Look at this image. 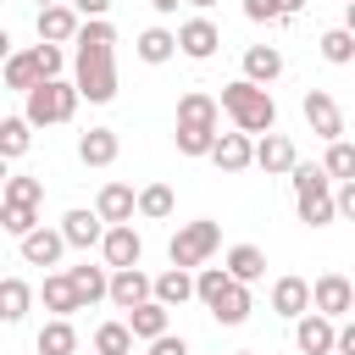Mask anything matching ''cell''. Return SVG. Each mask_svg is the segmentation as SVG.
<instances>
[{"instance_id":"30bf717a","label":"cell","mask_w":355,"mask_h":355,"mask_svg":"<svg viewBox=\"0 0 355 355\" xmlns=\"http://www.w3.org/2000/svg\"><path fill=\"white\" fill-rule=\"evenodd\" d=\"M172 39H178V55H189V61H211L216 44H222V28H216L211 17H189Z\"/></svg>"},{"instance_id":"f35d334b","label":"cell","mask_w":355,"mask_h":355,"mask_svg":"<svg viewBox=\"0 0 355 355\" xmlns=\"http://www.w3.org/2000/svg\"><path fill=\"white\" fill-rule=\"evenodd\" d=\"M322 55H327L333 67H349V61H355V33H349V28H327V33H322Z\"/></svg>"},{"instance_id":"9c48e42d","label":"cell","mask_w":355,"mask_h":355,"mask_svg":"<svg viewBox=\"0 0 355 355\" xmlns=\"http://www.w3.org/2000/svg\"><path fill=\"white\" fill-rule=\"evenodd\" d=\"M100 255H105V272L139 266V261H144V239L133 233V222H111V227L100 233Z\"/></svg>"},{"instance_id":"7402d4cb","label":"cell","mask_w":355,"mask_h":355,"mask_svg":"<svg viewBox=\"0 0 355 355\" xmlns=\"http://www.w3.org/2000/svg\"><path fill=\"white\" fill-rule=\"evenodd\" d=\"M244 78L261 83V89H266L272 78H283V50H277V44H250V50H244Z\"/></svg>"},{"instance_id":"5b68a950","label":"cell","mask_w":355,"mask_h":355,"mask_svg":"<svg viewBox=\"0 0 355 355\" xmlns=\"http://www.w3.org/2000/svg\"><path fill=\"white\" fill-rule=\"evenodd\" d=\"M0 67H6V89L28 94L33 83H44V78H61L67 55H61V44H28V50H11Z\"/></svg>"},{"instance_id":"6da1fadb","label":"cell","mask_w":355,"mask_h":355,"mask_svg":"<svg viewBox=\"0 0 355 355\" xmlns=\"http://www.w3.org/2000/svg\"><path fill=\"white\" fill-rule=\"evenodd\" d=\"M72 89L89 105H111L116 100V28L105 17H83L72 33Z\"/></svg>"},{"instance_id":"52a82bcc","label":"cell","mask_w":355,"mask_h":355,"mask_svg":"<svg viewBox=\"0 0 355 355\" xmlns=\"http://www.w3.org/2000/svg\"><path fill=\"white\" fill-rule=\"evenodd\" d=\"M311 311H322L327 322H344V316L355 311V288H349V277H344V272H322V277L311 283Z\"/></svg>"},{"instance_id":"2e32d148","label":"cell","mask_w":355,"mask_h":355,"mask_svg":"<svg viewBox=\"0 0 355 355\" xmlns=\"http://www.w3.org/2000/svg\"><path fill=\"white\" fill-rule=\"evenodd\" d=\"M150 300H155V305H166V311L189 305V300H194V272H183V266H166L161 277H150Z\"/></svg>"},{"instance_id":"7bdbcfd3","label":"cell","mask_w":355,"mask_h":355,"mask_svg":"<svg viewBox=\"0 0 355 355\" xmlns=\"http://www.w3.org/2000/svg\"><path fill=\"white\" fill-rule=\"evenodd\" d=\"M67 6H72L78 17H105V11H111V0H67Z\"/></svg>"},{"instance_id":"ba28073f","label":"cell","mask_w":355,"mask_h":355,"mask_svg":"<svg viewBox=\"0 0 355 355\" xmlns=\"http://www.w3.org/2000/svg\"><path fill=\"white\" fill-rule=\"evenodd\" d=\"M294 161H300V155H294V139H288V133H277V128H272V133L250 139V166H261L266 178H283Z\"/></svg>"},{"instance_id":"7c38bea8","label":"cell","mask_w":355,"mask_h":355,"mask_svg":"<svg viewBox=\"0 0 355 355\" xmlns=\"http://www.w3.org/2000/svg\"><path fill=\"white\" fill-rule=\"evenodd\" d=\"M105 300L116 311H133L139 300H150V277L139 266H116V272H105Z\"/></svg>"},{"instance_id":"d4e9b609","label":"cell","mask_w":355,"mask_h":355,"mask_svg":"<svg viewBox=\"0 0 355 355\" xmlns=\"http://www.w3.org/2000/svg\"><path fill=\"white\" fill-rule=\"evenodd\" d=\"M178 128H211V133H216V100H211L205 89H189V94L178 100Z\"/></svg>"},{"instance_id":"4fadbf2b","label":"cell","mask_w":355,"mask_h":355,"mask_svg":"<svg viewBox=\"0 0 355 355\" xmlns=\"http://www.w3.org/2000/svg\"><path fill=\"white\" fill-rule=\"evenodd\" d=\"M333 327H338V322H327L322 311H300V316H294V344H300V355H333Z\"/></svg>"},{"instance_id":"cb8c5ba5","label":"cell","mask_w":355,"mask_h":355,"mask_svg":"<svg viewBox=\"0 0 355 355\" xmlns=\"http://www.w3.org/2000/svg\"><path fill=\"white\" fill-rule=\"evenodd\" d=\"M205 311H211L222 327H239V322L250 316V283H227V288H222V294H216Z\"/></svg>"},{"instance_id":"3957f363","label":"cell","mask_w":355,"mask_h":355,"mask_svg":"<svg viewBox=\"0 0 355 355\" xmlns=\"http://www.w3.org/2000/svg\"><path fill=\"white\" fill-rule=\"evenodd\" d=\"M288 183H294V211L305 227H327L333 222V178L311 161H294L288 166Z\"/></svg>"},{"instance_id":"603a6c76","label":"cell","mask_w":355,"mask_h":355,"mask_svg":"<svg viewBox=\"0 0 355 355\" xmlns=\"http://www.w3.org/2000/svg\"><path fill=\"white\" fill-rule=\"evenodd\" d=\"M272 311L288 316V322H294L300 311H311V283H305V277H277V283H272Z\"/></svg>"},{"instance_id":"8d00e7d4","label":"cell","mask_w":355,"mask_h":355,"mask_svg":"<svg viewBox=\"0 0 355 355\" xmlns=\"http://www.w3.org/2000/svg\"><path fill=\"white\" fill-rule=\"evenodd\" d=\"M0 200L39 205V200H44V183H39V178H22V172H6V183H0Z\"/></svg>"},{"instance_id":"7dc6e473","label":"cell","mask_w":355,"mask_h":355,"mask_svg":"<svg viewBox=\"0 0 355 355\" xmlns=\"http://www.w3.org/2000/svg\"><path fill=\"white\" fill-rule=\"evenodd\" d=\"M6 166H11V161H0V183H6Z\"/></svg>"},{"instance_id":"f546056e","label":"cell","mask_w":355,"mask_h":355,"mask_svg":"<svg viewBox=\"0 0 355 355\" xmlns=\"http://www.w3.org/2000/svg\"><path fill=\"white\" fill-rule=\"evenodd\" d=\"M39 300H44V311H50V316H72V311H78L67 272H44V283H39Z\"/></svg>"},{"instance_id":"b9f144b4","label":"cell","mask_w":355,"mask_h":355,"mask_svg":"<svg viewBox=\"0 0 355 355\" xmlns=\"http://www.w3.org/2000/svg\"><path fill=\"white\" fill-rule=\"evenodd\" d=\"M333 216H355V178H344L333 189Z\"/></svg>"},{"instance_id":"8992f818","label":"cell","mask_w":355,"mask_h":355,"mask_svg":"<svg viewBox=\"0 0 355 355\" xmlns=\"http://www.w3.org/2000/svg\"><path fill=\"white\" fill-rule=\"evenodd\" d=\"M216 244H222V227H216L211 216H200V222H183V227L172 233V244H166V255H172V266H183V272H194V266H205V261L216 255Z\"/></svg>"},{"instance_id":"bcb514c9","label":"cell","mask_w":355,"mask_h":355,"mask_svg":"<svg viewBox=\"0 0 355 355\" xmlns=\"http://www.w3.org/2000/svg\"><path fill=\"white\" fill-rule=\"evenodd\" d=\"M183 6H200V11H205V6H216V0H183Z\"/></svg>"},{"instance_id":"60d3db41","label":"cell","mask_w":355,"mask_h":355,"mask_svg":"<svg viewBox=\"0 0 355 355\" xmlns=\"http://www.w3.org/2000/svg\"><path fill=\"white\" fill-rule=\"evenodd\" d=\"M150 355H194V349H189V338H178V333H155V338H150Z\"/></svg>"},{"instance_id":"e575fe53","label":"cell","mask_w":355,"mask_h":355,"mask_svg":"<svg viewBox=\"0 0 355 355\" xmlns=\"http://www.w3.org/2000/svg\"><path fill=\"white\" fill-rule=\"evenodd\" d=\"M28 227H39V205H17V200H0V233L22 239Z\"/></svg>"},{"instance_id":"c3c4849f","label":"cell","mask_w":355,"mask_h":355,"mask_svg":"<svg viewBox=\"0 0 355 355\" xmlns=\"http://www.w3.org/2000/svg\"><path fill=\"white\" fill-rule=\"evenodd\" d=\"M33 6H55V0H33Z\"/></svg>"},{"instance_id":"277c9868","label":"cell","mask_w":355,"mask_h":355,"mask_svg":"<svg viewBox=\"0 0 355 355\" xmlns=\"http://www.w3.org/2000/svg\"><path fill=\"white\" fill-rule=\"evenodd\" d=\"M72 111H78V89H72L67 78H44V83H33V89L22 94V122H28V128L72 122Z\"/></svg>"},{"instance_id":"f6af8a7d","label":"cell","mask_w":355,"mask_h":355,"mask_svg":"<svg viewBox=\"0 0 355 355\" xmlns=\"http://www.w3.org/2000/svg\"><path fill=\"white\" fill-rule=\"evenodd\" d=\"M6 55H11V33L0 28V61H6Z\"/></svg>"},{"instance_id":"ab89813d","label":"cell","mask_w":355,"mask_h":355,"mask_svg":"<svg viewBox=\"0 0 355 355\" xmlns=\"http://www.w3.org/2000/svg\"><path fill=\"white\" fill-rule=\"evenodd\" d=\"M211 139H216L211 128H178V133H172L178 155H205V150H211Z\"/></svg>"},{"instance_id":"5bb4252c","label":"cell","mask_w":355,"mask_h":355,"mask_svg":"<svg viewBox=\"0 0 355 355\" xmlns=\"http://www.w3.org/2000/svg\"><path fill=\"white\" fill-rule=\"evenodd\" d=\"M17 244H22V261H28V266H55V261L67 255V239H61L55 227H44V222H39V227H28Z\"/></svg>"},{"instance_id":"484cf974","label":"cell","mask_w":355,"mask_h":355,"mask_svg":"<svg viewBox=\"0 0 355 355\" xmlns=\"http://www.w3.org/2000/svg\"><path fill=\"white\" fill-rule=\"evenodd\" d=\"M94 216L111 227V222H133V189L128 183H105L100 200H94Z\"/></svg>"},{"instance_id":"9a60e30c","label":"cell","mask_w":355,"mask_h":355,"mask_svg":"<svg viewBox=\"0 0 355 355\" xmlns=\"http://www.w3.org/2000/svg\"><path fill=\"white\" fill-rule=\"evenodd\" d=\"M78 22H83V17H78L67 0H55V6H39V44H72Z\"/></svg>"},{"instance_id":"74e56055","label":"cell","mask_w":355,"mask_h":355,"mask_svg":"<svg viewBox=\"0 0 355 355\" xmlns=\"http://www.w3.org/2000/svg\"><path fill=\"white\" fill-rule=\"evenodd\" d=\"M305 0H244V17L250 22H288Z\"/></svg>"},{"instance_id":"8fae6325","label":"cell","mask_w":355,"mask_h":355,"mask_svg":"<svg viewBox=\"0 0 355 355\" xmlns=\"http://www.w3.org/2000/svg\"><path fill=\"white\" fill-rule=\"evenodd\" d=\"M300 105H305V122H311L316 139H344V111H338V100L327 89H305Z\"/></svg>"},{"instance_id":"7a4b0ae2","label":"cell","mask_w":355,"mask_h":355,"mask_svg":"<svg viewBox=\"0 0 355 355\" xmlns=\"http://www.w3.org/2000/svg\"><path fill=\"white\" fill-rule=\"evenodd\" d=\"M216 111H227L233 116V128L239 133H272L277 128V100L261 89V83H250V78H233V83H222V100H216Z\"/></svg>"},{"instance_id":"44dd1931","label":"cell","mask_w":355,"mask_h":355,"mask_svg":"<svg viewBox=\"0 0 355 355\" xmlns=\"http://www.w3.org/2000/svg\"><path fill=\"white\" fill-rule=\"evenodd\" d=\"M67 283H72V300H78V311H89V305H100L105 300V266H67Z\"/></svg>"},{"instance_id":"1f68e13d","label":"cell","mask_w":355,"mask_h":355,"mask_svg":"<svg viewBox=\"0 0 355 355\" xmlns=\"http://www.w3.org/2000/svg\"><path fill=\"white\" fill-rule=\"evenodd\" d=\"M133 216L166 222V216H172V189H166V183H144V189L133 194Z\"/></svg>"},{"instance_id":"ffe728a7","label":"cell","mask_w":355,"mask_h":355,"mask_svg":"<svg viewBox=\"0 0 355 355\" xmlns=\"http://www.w3.org/2000/svg\"><path fill=\"white\" fill-rule=\"evenodd\" d=\"M222 272H227L233 283H261V277H266V250H255V244H233L227 261H222Z\"/></svg>"},{"instance_id":"d6986e66","label":"cell","mask_w":355,"mask_h":355,"mask_svg":"<svg viewBox=\"0 0 355 355\" xmlns=\"http://www.w3.org/2000/svg\"><path fill=\"white\" fill-rule=\"evenodd\" d=\"M205 155H211V161L233 178V172H244V166H250V133H239V128H233V133H216Z\"/></svg>"},{"instance_id":"681fc988","label":"cell","mask_w":355,"mask_h":355,"mask_svg":"<svg viewBox=\"0 0 355 355\" xmlns=\"http://www.w3.org/2000/svg\"><path fill=\"white\" fill-rule=\"evenodd\" d=\"M239 355H255V349H239Z\"/></svg>"},{"instance_id":"f1b7e54d","label":"cell","mask_w":355,"mask_h":355,"mask_svg":"<svg viewBox=\"0 0 355 355\" xmlns=\"http://www.w3.org/2000/svg\"><path fill=\"white\" fill-rule=\"evenodd\" d=\"M133 50H139V61H150V67H166V61L178 55V39H172V28H144Z\"/></svg>"},{"instance_id":"836d02e7","label":"cell","mask_w":355,"mask_h":355,"mask_svg":"<svg viewBox=\"0 0 355 355\" xmlns=\"http://www.w3.org/2000/svg\"><path fill=\"white\" fill-rule=\"evenodd\" d=\"M322 172H327L333 183H344V178H355V144H349V139H327V155H322Z\"/></svg>"},{"instance_id":"ee69618b","label":"cell","mask_w":355,"mask_h":355,"mask_svg":"<svg viewBox=\"0 0 355 355\" xmlns=\"http://www.w3.org/2000/svg\"><path fill=\"white\" fill-rule=\"evenodd\" d=\"M150 6H155V11H161V17H172V11H178V6H183V0H150Z\"/></svg>"},{"instance_id":"d590c367","label":"cell","mask_w":355,"mask_h":355,"mask_svg":"<svg viewBox=\"0 0 355 355\" xmlns=\"http://www.w3.org/2000/svg\"><path fill=\"white\" fill-rule=\"evenodd\" d=\"M94 349H100V355H133L128 322H100V327H94Z\"/></svg>"},{"instance_id":"4316f807","label":"cell","mask_w":355,"mask_h":355,"mask_svg":"<svg viewBox=\"0 0 355 355\" xmlns=\"http://www.w3.org/2000/svg\"><path fill=\"white\" fill-rule=\"evenodd\" d=\"M39 355H72L78 349V327H72V316H50L44 327H39Z\"/></svg>"},{"instance_id":"e0dca14e","label":"cell","mask_w":355,"mask_h":355,"mask_svg":"<svg viewBox=\"0 0 355 355\" xmlns=\"http://www.w3.org/2000/svg\"><path fill=\"white\" fill-rule=\"evenodd\" d=\"M61 239H67V250H89V244H100V233H105V222L94 216V211H83V205H72L67 216H61V227H55Z\"/></svg>"},{"instance_id":"83f0119b","label":"cell","mask_w":355,"mask_h":355,"mask_svg":"<svg viewBox=\"0 0 355 355\" xmlns=\"http://www.w3.org/2000/svg\"><path fill=\"white\" fill-rule=\"evenodd\" d=\"M28 305H33V288H28L22 277H0V322L17 327V322L28 316Z\"/></svg>"},{"instance_id":"ac0fdd59","label":"cell","mask_w":355,"mask_h":355,"mask_svg":"<svg viewBox=\"0 0 355 355\" xmlns=\"http://www.w3.org/2000/svg\"><path fill=\"white\" fill-rule=\"evenodd\" d=\"M116 150H122L116 128H89V133H78V161H83V166H111Z\"/></svg>"},{"instance_id":"d6a6232c","label":"cell","mask_w":355,"mask_h":355,"mask_svg":"<svg viewBox=\"0 0 355 355\" xmlns=\"http://www.w3.org/2000/svg\"><path fill=\"white\" fill-rule=\"evenodd\" d=\"M33 144V128L22 116H0V161H22Z\"/></svg>"},{"instance_id":"4dcf8cb0","label":"cell","mask_w":355,"mask_h":355,"mask_svg":"<svg viewBox=\"0 0 355 355\" xmlns=\"http://www.w3.org/2000/svg\"><path fill=\"white\" fill-rule=\"evenodd\" d=\"M128 333L133 338H155V333H166V305H155V300H139L133 311H128Z\"/></svg>"}]
</instances>
